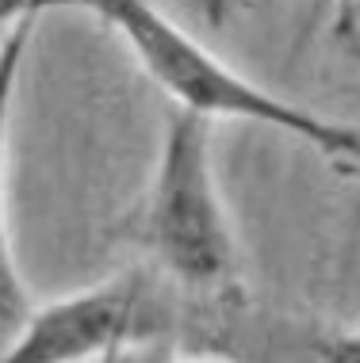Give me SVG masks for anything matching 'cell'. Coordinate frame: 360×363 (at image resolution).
<instances>
[{"mask_svg":"<svg viewBox=\"0 0 360 363\" xmlns=\"http://www.w3.org/2000/svg\"><path fill=\"white\" fill-rule=\"evenodd\" d=\"M230 4H234V0H203V12H207V23H211V27H219L222 19L230 16Z\"/></svg>","mask_w":360,"mask_h":363,"instance_id":"obj_5","label":"cell"},{"mask_svg":"<svg viewBox=\"0 0 360 363\" xmlns=\"http://www.w3.org/2000/svg\"><path fill=\"white\" fill-rule=\"evenodd\" d=\"M353 54H356V62H360V43H356V46H353Z\"/></svg>","mask_w":360,"mask_h":363,"instance_id":"obj_8","label":"cell"},{"mask_svg":"<svg viewBox=\"0 0 360 363\" xmlns=\"http://www.w3.org/2000/svg\"><path fill=\"white\" fill-rule=\"evenodd\" d=\"M35 12L16 16V23L0 38V359L12 348V340L19 337L23 321L31 318V298L27 287L19 279L16 257H12V241H8V218H4V161H8V119H12V100H16V84H19V65L27 54V38H31Z\"/></svg>","mask_w":360,"mask_h":363,"instance_id":"obj_4","label":"cell"},{"mask_svg":"<svg viewBox=\"0 0 360 363\" xmlns=\"http://www.w3.org/2000/svg\"><path fill=\"white\" fill-rule=\"evenodd\" d=\"M4 31H8V27H4V23H0V38H4Z\"/></svg>","mask_w":360,"mask_h":363,"instance_id":"obj_9","label":"cell"},{"mask_svg":"<svg viewBox=\"0 0 360 363\" xmlns=\"http://www.w3.org/2000/svg\"><path fill=\"white\" fill-rule=\"evenodd\" d=\"M342 356H349V359H360V333L353 340H345V348H342Z\"/></svg>","mask_w":360,"mask_h":363,"instance_id":"obj_6","label":"cell"},{"mask_svg":"<svg viewBox=\"0 0 360 363\" xmlns=\"http://www.w3.org/2000/svg\"><path fill=\"white\" fill-rule=\"evenodd\" d=\"M142 241L169 276L188 287H222L234 272V238L211 172V119L173 115L153 191L142 214Z\"/></svg>","mask_w":360,"mask_h":363,"instance_id":"obj_2","label":"cell"},{"mask_svg":"<svg viewBox=\"0 0 360 363\" xmlns=\"http://www.w3.org/2000/svg\"><path fill=\"white\" fill-rule=\"evenodd\" d=\"M349 172H356V176H360V164H349Z\"/></svg>","mask_w":360,"mask_h":363,"instance_id":"obj_7","label":"cell"},{"mask_svg":"<svg viewBox=\"0 0 360 363\" xmlns=\"http://www.w3.org/2000/svg\"><path fill=\"white\" fill-rule=\"evenodd\" d=\"M46 4L50 8L54 4H81L100 16L104 23H111L126 38V46L138 54L142 69L184 111H200L207 119L227 115V119L265 123V126H276V130H284L307 145H318L322 153L337 157L345 164H360V130L356 126L326 123L318 115L303 111V107L265 92L261 84L246 81L227 62H219L211 50H203L192 35H184L150 0H46Z\"/></svg>","mask_w":360,"mask_h":363,"instance_id":"obj_1","label":"cell"},{"mask_svg":"<svg viewBox=\"0 0 360 363\" xmlns=\"http://www.w3.org/2000/svg\"><path fill=\"white\" fill-rule=\"evenodd\" d=\"M138 302L142 283L123 276L31 310L12 348L4 352V363H77L119 356L138 321Z\"/></svg>","mask_w":360,"mask_h":363,"instance_id":"obj_3","label":"cell"}]
</instances>
